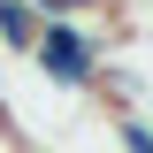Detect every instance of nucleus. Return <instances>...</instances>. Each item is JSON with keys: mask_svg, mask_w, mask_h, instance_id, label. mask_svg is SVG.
I'll return each mask as SVG.
<instances>
[{"mask_svg": "<svg viewBox=\"0 0 153 153\" xmlns=\"http://www.w3.org/2000/svg\"><path fill=\"white\" fill-rule=\"evenodd\" d=\"M146 100H153V92H146Z\"/></svg>", "mask_w": 153, "mask_h": 153, "instance_id": "obj_3", "label": "nucleus"}, {"mask_svg": "<svg viewBox=\"0 0 153 153\" xmlns=\"http://www.w3.org/2000/svg\"><path fill=\"white\" fill-rule=\"evenodd\" d=\"M115 38L92 31V23H69V16H46V38L31 46V69L54 84V92H100V69H107Z\"/></svg>", "mask_w": 153, "mask_h": 153, "instance_id": "obj_1", "label": "nucleus"}, {"mask_svg": "<svg viewBox=\"0 0 153 153\" xmlns=\"http://www.w3.org/2000/svg\"><path fill=\"white\" fill-rule=\"evenodd\" d=\"M115 146H123V153H153V123H138V115H115Z\"/></svg>", "mask_w": 153, "mask_h": 153, "instance_id": "obj_2", "label": "nucleus"}]
</instances>
